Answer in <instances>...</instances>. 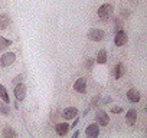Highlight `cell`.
Instances as JSON below:
<instances>
[{
    "label": "cell",
    "mask_w": 147,
    "mask_h": 138,
    "mask_svg": "<svg viewBox=\"0 0 147 138\" xmlns=\"http://www.w3.org/2000/svg\"><path fill=\"white\" fill-rule=\"evenodd\" d=\"M111 112H113V114H120V112H123V108H120V107H113V108H111Z\"/></svg>",
    "instance_id": "cell-22"
},
{
    "label": "cell",
    "mask_w": 147,
    "mask_h": 138,
    "mask_svg": "<svg viewBox=\"0 0 147 138\" xmlns=\"http://www.w3.org/2000/svg\"><path fill=\"white\" fill-rule=\"evenodd\" d=\"M105 62H107V52H105L104 49H101V50H98V53H97V63L104 65Z\"/></svg>",
    "instance_id": "cell-15"
},
{
    "label": "cell",
    "mask_w": 147,
    "mask_h": 138,
    "mask_svg": "<svg viewBox=\"0 0 147 138\" xmlns=\"http://www.w3.org/2000/svg\"><path fill=\"white\" fill-rule=\"evenodd\" d=\"M0 114L2 115H7L9 114V104H0Z\"/></svg>",
    "instance_id": "cell-19"
},
{
    "label": "cell",
    "mask_w": 147,
    "mask_h": 138,
    "mask_svg": "<svg viewBox=\"0 0 147 138\" xmlns=\"http://www.w3.org/2000/svg\"><path fill=\"white\" fill-rule=\"evenodd\" d=\"M9 25H10V17H9V15L2 13V15H0V29H7Z\"/></svg>",
    "instance_id": "cell-13"
},
{
    "label": "cell",
    "mask_w": 147,
    "mask_h": 138,
    "mask_svg": "<svg viewBox=\"0 0 147 138\" xmlns=\"http://www.w3.org/2000/svg\"><path fill=\"white\" fill-rule=\"evenodd\" d=\"M113 12H114V7H113L111 5L105 3V5L100 6V9H98V16H100V19H102V20H108V19L113 16Z\"/></svg>",
    "instance_id": "cell-1"
},
{
    "label": "cell",
    "mask_w": 147,
    "mask_h": 138,
    "mask_svg": "<svg viewBox=\"0 0 147 138\" xmlns=\"http://www.w3.org/2000/svg\"><path fill=\"white\" fill-rule=\"evenodd\" d=\"M74 89H75L77 92H80V94H85L87 92V79L85 78L77 79L75 84H74Z\"/></svg>",
    "instance_id": "cell-8"
},
{
    "label": "cell",
    "mask_w": 147,
    "mask_h": 138,
    "mask_svg": "<svg viewBox=\"0 0 147 138\" xmlns=\"http://www.w3.org/2000/svg\"><path fill=\"white\" fill-rule=\"evenodd\" d=\"M3 135H5L6 138H7V137H9V138H16V137H18L16 131H13L10 127H6V128H5V131H3Z\"/></svg>",
    "instance_id": "cell-18"
},
{
    "label": "cell",
    "mask_w": 147,
    "mask_h": 138,
    "mask_svg": "<svg viewBox=\"0 0 147 138\" xmlns=\"http://www.w3.org/2000/svg\"><path fill=\"white\" fill-rule=\"evenodd\" d=\"M15 59H16V55L13 52H7L2 56V59H0V65H2L3 68H7L15 62Z\"/></svg>",
    "instance_id": "cell-5"
},
{
    "label": "cell",
    "mask_w": 147,
    "mask_h": 138,
    "mask_svg": "<svg viewBox=\"0 0 147 138\" xmlns=\"http://www.w3.org/2000/svg\"><path fill=\"white\" fill-rule=\"evenodd\" d=\"M95 121H97V124H98L100 127H105V125L110 122V117L107 115V112L98 111L97 115H95Z\"/></svg>",
    "instance_id": "cell-7"
},
{
    "label": "cell",
    "mask_w": 147,
    "mask_h": 138,
    "mask_svg": "<svg viewBox=\"0 0 147 138\" xmlns=\"http://www.w3.org/2000/svg\"><path fill=\"white\" fill-rule=\"evenodd\" d=\"M22 79H23V75H18L12 82H13V85H16V84H19V82H22Z\"/></svg>",
    "instance_id": "cell-21"
},
{
    "label": "cell",
    "mask_w": 147,
    "mask_h": 138,
    "mask_svg": "<svg viewBox=\"0 0 147 138\" xmlns=\"http://www.w3.org/2000/svg\"><path fill=\"white\" fill-rule=\"evenodd\" d=\"M104 36H105V33L101 29H91L88 32V39H91L92 42H101L104 39Z\"/></svg>",
    "instance_id": "cell-3"
},
{
    "label": "cell",
    "mask_w": 147,
    "mask_h": 138,
    "mask_svg": "<svg viewBox=\"0 0 147 138\" xmlns=\"http://www.w3.org/2000/svg\"><path fill=\"white\" fill-rule=\"evenodd\" d=\"M124 71H125L124 65H123V63H117L115 68H114V78H115V79H120V78L124 75Z\"/></svg>",
    "instance_id": "cell-14"
},
{
    "label": "cell",
    "mask_w": 147,
    "mask_h": 138,
    "mask_svg": "<svg viewBox=\"0 0 147 138\" xmlns=\"http://www.w3.org/2000/svg\"><path fill=\"white\" fill-rule=\"evenodd\" d=\"M127 98H128V101L130 102H133V104H137L138 101H140V92L136 89V88H131L128 92H127Z\"/></svg>",
    "instance_id": "cell-10"
},
{
    "label": "cell",
    "mask_w": 147,
    "mask_h": 138,
    "mask_svg": "<svg viewBox=\"0 0 147 138\" xmlns=\"http://www.w3.org/2000/svg\"><path fill=\"white\" fill-rule=\"evenodd\" d=\"M87 66H88V69H91V68L94 66V60H92V59H88V60H87Z\"/></svg>",
    "instance_id": "cell-23"
},
{
    "label": "cell",
    "mask_w": 147,
    "mask_h": 138,
    "mask_svg": "<svg viewBox=\"0 0 147 138\" xmlns=\"http://www.w3.org/2000/svg\"><path fill=\"white\" fill-rule=\"evenodd\" d=\"M100 104H101V96H100V95L94 96V98H92V101H91V105H92V107H98Z\"/></svg>",
    "instance_id": "cell-20"
},
{
    "label": "cell",
    "mask_w": 147,
    "mask_h": 138,
    "mask_svg": "<svg viewBox=\"0 0 147 138\" xmlns=\"http://www.w3.org/2000/svg\"><path fill=\"white\" fill-rule=\"evenodd\" d=\"M80 137V131H75V132H74V138H78Z\"/></svg>",
    "instance_id": "cell-25"
},
{
    "label": "cell",
    "mask_w": 147,
    "mask_h": 138,
    "mask_svg": "<svg viewBox=\"0 0 147 138\" xmlns=\"http://www.w3.org/2000/svg\"><path fill=\"white\" fill-rule=\"evenodd\" d=\"M85 134H87V137H90V138H97L98 135H100V125L95 122V124H90L88 127H87V129H85Z\"/></svg>",
    "instance_id": "cell-6"
},
{
    "label": "cell",
    "mask_w": 147,
    "mask_h": 138,
    "mask_svg": "<svg viewBox=\"0 0 147 138\" xmlns=\"http://www.w3.org/2000/svg\"><path fill=\"white\" fill-rule=\"evenodd\" d=\"M10 45H12V40H9V39L3 38V36H0V50H5Z\"/></svg>",
    "instance_id": "cell-17"
},
{
    "label": "cell",
    "mask_w": 147,
    "mask_h": 138,
    "mask_svg": "<svg viewBox=\"0 0 147 138\" xmlns=\"http://www.w3.org/2000/svg\"><path fill=\"white\" fill-rule=\"evenodd\" d=\"M15 96H16L18 101H23L25 99V96H26V86H25V84L19 82V84L15 85Z\"/></svg>",
    "instance_id": "cell-4"
},
{
    "label": "cell",
    "mask_w": 147,
    "mask_h": 138,
    "mask_svg": "<svg viewBox=\"0 0 147 138\" xmlns=\"http://www.w3.org/2000/svg\"><path fill=\"white\" fill-rule=\"evenodd\" d=\"M77 115H78V109L74 108V107H69V108L63 109V112H62V117L65 119H74Z\"/></svg>",
    "instance_id": "cell-9"
},
{
    "label": "cell",
    "mask_w": 147,
    "mask_h": 138,
    "mask_svg": "<svg viewBox=\"0 0 147 138\" xmlns=\"http://www.w3.org/2000/svg\"><path fill=\"white\" fill-rule=\"evenodd\" d=\"M55 129H56V134H58V135L63 137V135L68 134V131H69V125H68L66 122H61V124H56Z\"/></svg>",
    "instance_id": "cell-11"
},
{
    "label": "cell",
    "mask_w": 147,
    "mask_h": 138,
    "mask_svg": "<svg viewBox=\"0 0 147 138\" xmlns=\"http://www.w3.org/2000/svg\"><path fill=\"white\" fill-rule=\"evenodd\" d=\"M125 119H127V124L128 125H134L136 121H137V111L136 109H128L127 111V115H125Z\"/></svg>",
    "instance_id": "cell-12"
},
{
    "label": "cell",
    "mask_w": 147,
    "mask_h": 138,
    "mask_svg": "<svg viewBox=\"0 0 147 138\" xmlns=\"http://www.w3.org/2000/svg\"><path fill=\"white\" fill-rule=\"evenodd\" d=\"M0 98L3 99V102L6 104H10V98H9V94H7V89L0 84Z\"/></svg>",
    "instance_id": "cell-16"
},
{
    "label": "cell",
    "mask_w": 147,
    "mask_h": 138,
    "mask_svg": "<svg viewBox=\"0 0 147 138\" xmlns=\"http://www.w3.org/2000/svg\"><path fill=\"white\" fill-rule=\"evenodd\" d=\"M78 125V118L75 117V118H74V124H72V127H69V128H75Z\"/></svg>",
    "instance_id": "cell-24"
},
{
    "label": "cell",
    "mask_w": 147,
    "mask_h": 138,
    "mask_svg": "<svg viewBox=\"0 0 147 138\" xmlns=\"http://www.w3.org/2000/svg\"><path fill=\"white\" fill-rule=\"evenodd\" d=\"M127 42H128L127 33H125L124 30L120 29V30L115 33V36H114V43H115V46H124Z\"/></svg>",
    "instance_id": "cell-2"
}]
</instances>
